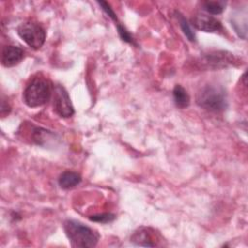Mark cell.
<instances>
[{
    "label": "cell",
    "mask_w": 248,
    "mask_h": 248,
    "mask_svg": "<svg viewBox=\"0 0 248 248\" xmlns=\"http://www.w3.org/2000/svg\"><path fill=\"white\" fill-rule=\"evenodd\" d=\"M53 93L51 82L45 77H33L23 91V101L30 108H37L45 105Z\"/></svg>",
    "instance_id": "1"
},
{
    "label": "cell",
    "mask_w": 248,
    "mask_h": 248,
    "mask_svg": "<svg viewBox=\"0 0 248 248\" xmlns=\"http://www.w3.org/2000/svg\"><path fill=\"white\" fill-rule=\"evenodd\" d=\"M63 228L71 245L74 247H94L100 239L96 231L77 220H66Z\"/></svg>",
    "instance_id": "2"
},
{
    "label": "cell",
    "mask_w": 248,
    "mask_h": 248,
    "mask_svg": "<svg viewBox=\"0 0 248 248\" xmlns=\"http://www.w3.org/2000/svg\"><path fill=\"white\" fill-rule=\"evenodd\" d=\"M196 102L201 108L211 112H221L228 105L225 90L217 84H207L202 87L197 93Z\"/></svg>",
    "instance_id": "3"
},
{
    "label": "cell",
    "mask_w": 248,
    "mask_h": 248,
    "mask_svg": "<svg viewBox=\"0 0 248 248\" xmlns=\"http://www.w3.org/2000/svg\"><path fill=\"white\" fill-rule=\"evenodd\" d=\"M18 36L32 48L39 49L46 40L45 29L37 22L27 21L17 27Z\"/></svg>",
    "instance_id": "4"
},
{
    "label": "cell",
    "mask_w": 248,
    "mask_h": 248,
    "mask_svg": "<svg viewBox=\"0 0 248 248\" xmlns=\"http://www.w3.org/2000/svg\"><path fill=\"white\" fill-rule=\"evenodd\" d=\"M53 110L61 117H71L75 110L72 105L70 96L62 85H55L53 87Z\"/></svg>",
    "instance_id": "5"
},
{
    "label": "cell",
    "mask_w": 248,
    "mask_h": 248,
    "mask_svg": "<svg viewBox=\"0 0 248 248\" xmlns=\"http://www.w3.org/2000/svg\"><path fill=\"white\" fill-rule=\"evenodd\" d=\"M191 22L196 29L203 32H215L222 29V24L217 18L202 13L195 15Z\"/></svg>",
    "instance_id": "6"
},
{
    "label": "cell",
    "mask_w": 248,
    "mask_h": 248,
    "mask_svg": "<svg viewBox=\"0 0 248 248\" xmlns=\"http://www.w3.org/2000/svg\"><path fill=\"white\" fill-rule=\"evenodd\" d=\"M233 61V55L226 51H214L204 56V63L213 69L225 68L227 66L232 65Z\"/></svg>",
    "instance_id": "7"
},
{
    "label": "cell",
    "mask_w": 248,
    "mask_h": 248,
    "mask_svg": "<svg viewBox=\"0 0 248 248\" xmlns=\"http://www.w3.org/2000/svg\"><path fill=\"white\" fill-rule=\"evenodd\" d=\"M24 57L22 48L16 46H6L2 50L1 62L4 67H14L17 65Z\"/></svg>",
    "instance_id": "8"
},
{
    "label": "cell",
    "mask_w": 248,
    "mask_h": 248,
    "mask_svg": "<svg viewBox=\"0 0 248 248\" xmlns=\"http://www.w3.org/2000/svg\"><path fill=\"white\" fill-rule=\"evenodd\" d=\"M155 232L151 231L149 228H140L138 229L133 235L131 236V241L134 242L136 245L140 246H148V247H154L157 245V243L154 241Z\"/></svg>",
    "instance_id": "9"
},
{
    "label": "cell",
    "mask_w": 248,
    "mask_h": 248,
    "mask_svg": "<svg viewBox=\"0 0 248 248\" xmlns=\"http://www.w3.org/2000/svg\"><path fill=\"white\" fill-rule=\"evenodd\" d=\"M81 181L79 173L72 170H66L62 172L58 178L59 186L63 189H71L76 187Z\"/></svg>",
    "instance_id": "10"
},
{
    "label": "cell",
    "mask_w": 248,
    "mask_h": 248,
    "mask_svg": "<svg viewBox=\"0 0 248 248\" xmlns=\"http://www.w3.org/2000/svg\"><path fill=\"white\" fill-rule=\"evenodd\" d=\"M173 100L177 108H185L190 104V96L187 91L180 84H176L172 91Z\"/></svg>",
    "instance_id": "11"
},
{
    "label": "cell",
    "mask_w": 248,
    "mask_h": 248,
    "mask_svg": "<svg viewBox=\"0 0 248 248\" xmlns=\"http://www.w3.org/2000/svg\"><path fill=\"white\" fill-rule=\"evenodd\" d=\"M203 9L211 15L221 14L226 6V3L223 1H206L202 3Z\"/></svg>",
    "instance_id": "12"
},
{
    "label": "cell",
    "mask_w": 248,
    "mask_h": 248,
    "mask_svg": "<svg viewBox=\"0 0 248 248\" xmlns=\"http://www.w3.org/2000/svg\"><path fill=\"white\" fill-rule=\"evenodd\" d=\"M178 21H179V25H180V27H181V30L183 31V33H184V35L187 37V39H188L189 41H191V42H194V41L196 40V36H195V33L193 32V30H192L190 24H189L188 21L186 20V18H185L183 16L179 15V16H178Z\"/></svg>",
    "instance_id": "13"
},
{
    "label": "cell",
    "mask_w": 248,
    "mask_h": 248,
    "mask_svg": "<svg viewBox=\"0 0 248 248\" xmlns=\"http://www.w3.org/2000/svg\"><path fill=\"white\" fill-rule=\"evenodd\" d=\"M89 219L94 222H99V223H108L111 222L115 219V215L112 213H103V214H98V215H93L90 216Z\"/></svg>",
    "instance_id": "14"
},
{
    "label": "cell",
    "mask_w": 248,
    "mask_h": 248,
    "mask_svg": "<svg viewBox=\"0 0 248 248\" xmlns=\"http://www.w3.org/2000/svg\"><path fill=\"white\" fill-rule=\"evenodd\" d=\"M117 31H118V34H119L120 38L123 41H125L127 43H130V44L133 43V37L131 36V34L127 31V29L124 26H122L119 23H117Z\"/></svg>",
    "instance_id": "15"
},
{
    "label": "cell",
    "mask_w": 248,
    "mask_h": 248,
    "mask_svg": "<svg viewBox=\"0 0 248 248\" xmlns=\"http://www.w3.org/2000/svg\"><path fill=\"white\" fill-rule=\"evenodd\" d=\"M98 4H99V5L101 6V8L109 16V17H111L114 21H117V17H116L115 13L112 11V9L110 8V6H109L107 2L101 1V2H98Z\"/></svg>",
    "instance_id": "16"
}]
</instances>
